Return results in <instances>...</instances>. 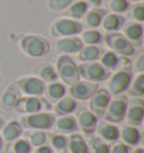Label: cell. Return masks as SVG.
Returning <instances> with one entry per match:
<instances>
[{
    "mask_svg": "<svg viewBox=\"0 0 144 153\" xmlns=\"http://www.w3.org/2000/svg\"><path fill=\"white\" fill-rule=\"evenodd\" d=\"M19 48L24 54L29 57H42L51 51V44L41 35L28 34L20 38Z\"/></svg>",
    "mask_w": 144,
    "mask_h": 153,
    "instance_id": "obj_1",
    "label": "cell"
},
{
    "mask_svg": "<svg viewBox=\"0 0 144 153\" xmlns=\"http://www.w3.org/2000/svg\"><path fill=\"white\" fill-rule=\"evenodd\" d=\"M52 108V104L43 96H22L16 102L14 109L18 114L27 115L39 111H50Z\"/></svg>",
    "mask_w": 144,
    "mask_h": 153,
    "instance_id": "obj_2",
    "label": "cell"
},
{
    "mask_svg": "<svg viewBox=\"0 0 144 153\" xmlns=\"http://www.w3.org/2000/svg\"><path fill=\"white\" fill-rule=\"evenodd\" d=\"M83 26L79 20L70 19L68 17H61L55 19L50 26V35L54 38L77 36L81 34Z\"/></svg>",
    "mask_w": 144,
    "mask_h": 153,
    "instance_id": "obj_3",
    "label": "cell"
},
{
    "mask_svg": "<svg viewBox=\"0 0 144 153\" xmlns=\"http://www.w3.org/2000/svg\"><path fill=\"white\" fill-rule=\"evenodd\" d=\"M55 70L58 76L62 80L63 85L72 86L80 80L78 65L69 55H60L55 62Z\"/></svg>",
    "mask_w": 144,
    "mask_h": 153,
    "instance_id": "obj_4",
    "label": "cell"
},
{
    "mask_svg": "<svg viewBox=\"0 0 144 153\" xmlns=\"http://www.w3.org/2000/svg\"><path fill=\"white\" fill-rule=\"evenodd\" d=\"M55 115L50 111H39L35 114L23 115L19 118V124L25 129L48 131L53 127Z\"/></svg>",
    "mask_w": 144,
    "mask_h": 153,
    "instance_id": "obj_5",
    "label": "cell"
},
{
    "mask_svg": "<svg viewBox=\"0 0 144 153\" xmlns=\"http://www.w3.org/2000/svg\"><path fill=\"white\" fill-rule=\"evenodd\" d=\"M102 39L111 52L126 57L134 55L135 46L122 33H107Z\"/></svg>",
    "mask_w": 144,
    "mask_h": 153,
    "instance_id": "obj_6",
    "label": "cell"
},
{
    "mask_svg": "<svg viewBox=\"0 0 144 153\" xmlns=\"http://www.w3.org/2000/svg\"><path fill=\"white\" fill-rule=\"evenodd\" d=\"M132 79H133L132 69L116 70L108 78V81H107V85H106V90L113 96L122 95L123 92L127 90Z\"/></svg>",
    "mask_w": 144,
    "mask_h": 153,
    "instance_id": "obj_7",
    "label": "cell"
},
{
    "mask_svg": "<svg viewBox=\"0 0 144 153\" xmlns=\"http://www.w3.org/2000/svg\"><path fill=\"white\" fill-rule=\"evenodd\" d=\"M78 71H79L80 78H82L83 80L97 82V83L107 80L111 74V71L105 69L100 63L97 62V61L81 62L78 65Z\"/></svg>",
    "mask_w": 144,
    "mask_h": 153,
    "instance_id": "obj_8",
    "label": "cell"
},
{
    "mask_svg": "<svg viewBox=\"0 0 144 153\" xmlns=\"http://www.w3.org/2000/svg\"><path fill=\"white\" fill-rule=\"evenodd\" d=\"M127 102H128V98L124 95H117L114 98H111L105 114L102 116L104 120L113 124L120 123L125 118Z\"/></svg>",
    "mask_w": 144,
    "mask_h": 153,
    "instance_id": "obj_9",
    "label": "cell"
},
{
    "mask_svg": "<svg viewBox=\"0 0 144 153\" xmlns=\"http://www.w3.org/2000/svg\"><path fill=\"white\" fill-rule=\"evenodd\" d=\"M22 95L25 96H44L46 83L35 76H20L16 80Z\"/></svg>",
    "mask_w": 144,
    "mask_h": 153,
    "instance_id": "obj_10",
    "label": "cell"
},
{
    "mask_svg": "<svg viewBox=\"0 0 144 153\" xmlns=\"http://www.w3.org/2000/svg\"><path fill=\"white\" fill-rule=\"evenodd\" d=\"M111 94L105 88H98L97 91L89 98L88 109L96 116L97 118H102L108 102L111 100Z\"/></svg>",
    "mask_w": 144,
    "mask_h": 153,
    "instance_id": "obj_11",
    "label": "cell"
},
{
    "mask_svg": "<svg viewBox=\"0 0 144 153\" xmlns=\"http://www.w3.org/2000/svg\"><path fill=\"white\" fill-rule=\"evenodd\" d=\"M144 117V101L141 97H134L128 100L125 113L126 122L132 126L142 124Z\"/></svg>",
    "mask_w": 144,
    "mask_h": 153,
    "instance_id": "obj_12",
    "label": "cell"
},
{
    "mask_svg": "<svg viewBox=\"0 0 144 153\" xmlns=\"http://www.w3.org/2000/svg\"><path fill=\"white\" fill-rule=\"evenodd\" d=\"M98 88L99 83L97 82L79 80L74 85L69 87V94L70 97L74 98L76 100H87L96 92Z\"/></svg>",
    "mask_w": 144,
    "mask_h": 153,
    "instance_id": "obj_13",
    "label": "cell"
},
{
    "mask_svg": "<svg viewBox=\"0 0 144 153\" xmlns=\"http://www.w3.org/2000/svg\"><path fill=\"white\" fill-rule=\"evenodd\" d=\"M74 117L77 120L78 127L82 133H85L86 135H91L95 133L98 118L88 108L82 107L80 109H78Z\"/></svg>",
    "mask_w": 144,
    "mask_h": 153,
    "instance_id": "obj_14",
    "label": "cell"
},
{
    "mask_svg": "<svg viewBox=\"0 0 144 153\" xmlns=\"http://www.w3.org/2000/svg\"><path fill=\"white\" fill-rule=\"evenodd\" d=\"M83 46L81 39L78 36L56 38L54 42V51L59 54H77Z\"/></svg>",
    "mask_w": 144,
    "mask_h": 153,
    "instance_id": "obj_15",
    "label": "cell"
},
{
    "mask_svg": "<svg viewBox=\"0 0 144 153\" xmlns=\"http://www.w3.org/2000/svg\"><path fill=\"white\" fill-rule=\"evenodd\" d=\"M22 97V92H20L18 86L16 85V82H11L10 85L7 86L5 91L2 92L1 98H0V107L1 109L5 111H10L14 110L15 105L17 100Z\"/></svg>",
    "mask_w": 144,
    "mask_h": 153,
    "instance_id": "obj_16",
    "label": "cell"
},
{
    "mask_svg": "<svg viewBox=\"0 0 144 153\" xmlns=\"http://www.w3.org/2000/svg\"><path fill=\"white\" fill-rule=\"evenodd\" d=\"M95 132L97 133V136H99L105 142H116L120 139V128L117 125L108 123L106 120H99L97 123Z\"/></svg>",
    "mask_w": 144,
    "mask_h": 153,
    "instance_id": "obj_17",
    "label": "cell"
},
{
    "mask_svg": "<svg viewBox=\"0 0 144 153\" xmlns=\"http://www.w3.org/2000/svg\"><path fill=\"white\" fill-rule=\"evenodd\" d=\"M123 35L133 45H141L143 39V26L137 22H125L123 27Z\"/></svg>",
    "mask_w": 144,
    "mask_h": 153,
    "instance_id": "obj_18",
    "label": "cell"
},
{
    "mask_svg": "<svg viewBox=\"0 0 144 153\" xmlns=\"http://www.w3.org/2000/svg\"><path fill=\"white\" fill-rule=\"evenodd\" d=\"M53 127L62 134L77 133L79 131L76 117L72 115H64V116L55 117Z\"/></svg>",
    "mask_w": 144,
    "mask_h": 153,
    "instance_id": "obj_19",
    "label": "cell"
},
{
    "mask_svg": "<svg viewBox=\"0 0 144 153\" xmlns=\"http://www.w3.org/2000/svg\"><path fill=\"white\" fill-rule=\"evenodd\" d=\"M23 127L19 124L18 120H10L8 123H6L4 125V127L0 129V136L2 141L5 142H13L15 140L19 139L20 136L23 135Z\"/></svg>",
    "mask_w": 144,
    "mask_h": 153,
    "instance_id": "obj_20",
    "label": "cell"
},
{
    "mask_svg": "<svg viewBox=\"0 0 144 153\" xmlns=\"http://www.w3.org/2000/svg\"><path fill=\"white\" fill-rule=\"evenodd\" d=\"M126 22L122 15L114 14V13H107L105 17L101 20V28L106 30L107 33H115L122 29L124 23Z\"/></svg>",
    "mask_w": 144,
    "mask_h": 153,
    "instance_id": "obj_21",
    "label": "cell"
},
{
    "mask_svg": "<svg viewBox=\"0 0 144 153\" xmlns=\"http://www.w3.org/2000/svg\"><path fill=\"white\" fill-rule=\"evenodd\" d=\"M107 14V10L104 8H91L90 10H88L86 15L83 16V24L82 26H85L89 29H96L98 28L101 24V20L105 17V15Z\"/></svg>",
    "mask_w": 144,
    "mask_h": 153,
    "instance_id": "obj_22",
    "label": "cell"
},
{
    "mask_svg": "<svg viewBox=\"0 0 144 153\" xmlns=\"http://www.w3.org/2000/svg\"><path fill=\"white\" fill-rule=\"evenodd\" d=\"M105 50L99 45H83L77 53L78 60L81 62H92L99 60Z\"/></svg>",
    "mask_w": 144,
    "mask_h": 153,
    "instance_id": "obj_23",
    "label": "cell"
},
{
    "mask_svg": "<svg viewBox=\"0 0 144 153\" xmlns=\"http://www.w3.org/2000/svg\"><path fill=\"white\" fill-rule=\"evenodd\" d=\"M67 94V89L65 86L61 83V82H51V83H46L45 87V91H44V95H45V99L48 101H50L51 104L52 102H56L58 100H60L61 98H63Z\"/></svg>",
    "mask_w": 144,
    "mask_h": 153,
    "instance_id": "obj_24",
    "label": "cell"
},
{
    "mask_svg": "<svg viewBox=\"0 0 144 153\" xmlns=\"http://www.w3.org/2000/svg\"><path fill=\"white\" fill-rule=\"evenodd\" d=\"M35 76L43 80L45 83H51V82L58 81L59 76L55 70V67L51 63H42L35 68Z\"/></svg>",
    "mask_w": 144,
    "mask_h": 153,
    "instance_id": "obj_25",
    "label": "cell"
},
{
    "mask_svg": "<svg viewBox=\"0 0 144 153\" xmlns=\"http://www.w3.org/2000/svg\"><path fill=\"white\" fill-rule=\"evenodd\" d=\"M68 150L70 153H90L85 137L78 133L68 135Z\"/></svg>",
    "mask_w": 144,
    "mask_h": 153,
    "instance_id": "obj_26",
    "label": "cell"
},
{
    "mask_svg": "<svg viewBox=\"0 0 144 153\" xmlns=\"http://www.w3.org/2000/svg\"><path fill=\"white\" fill-rule=\"evenodd\" d=\"M89 10V5L87 4L85 0H78L72 2L71 5L64 10V16L70 19L79 20L82 19L86 13Z\"/></svg>",
    "mask_w": 144,
    "mask_h": 153,
    "instance_id": "obj_27",
    "label": "cell"
},
{
    "mask_svg": "<svg viewBox=\"0 0 144 153\" xmlns=\"http://www.w3.org/2000/svg\"><path fill=\"white\" fill-rule=\"evenodd\" d=\"M78 102L72 97H63L58 100L54 105V113L58 116H64V115H71L77 109Z\"/></svg>",
    "mask_w": 144,
    "mask_h": 153,
    "instance_id": "obj_28",
    "label": "cell"
},
{
    "mask_svg": "<svg viewBox=\"0 0 144 153\" xmlns=\"http://www.w3.org/2000/svg\"><path fill=\"white\" fill-rule=\"evenodd\" d=\"M120 137L127 145H137L141 140V132L136 128V126H123L120 131Z\"/></svg>",
    "mask_w": 144,
    "mask_h": 153,
    "instance_id": "obj_29",
    "label": "cell"
},
{
    "mask_svg": "<svg viewBox=\"0 0 144 153\" xmlns=\"http://www.w3.org/2000/svg\"><path fill=\"white\" fill-rule=\"evenodd\" d=\"M120 56L111 51H105L99 59V63L108 71H116L120 68Z\"/></svg>",
    "mask_w": 144,
    "mask_h": 153,
    "instance_id": "obj_30",
    "label": "cell"
},
{
    "mask_svg": "<svg viewBox=\"0 0 144 153\" xmlns=\"http://www.w3.org/2000/svg\"><path fill=\"white\" fill-rule=\"evenodd\" d=\"M85 140L91 153H109L111 151V145L108 144V142H105L99 136H94L91 134L88 135V137Z\"/></svg>",
    "mask_w": 144,
    "mask_h": 153,
    "instance_id": "obj_31",
    "label": "cell"
},
{
    "mask_svg": "<svg viewBox=\"0 0 144 153\" xmlns=\"http://www.w3.org/2000/svg\"><path fill=\"white\" fill-rule=\"evenodd\" d=\"M32 145L26 139H17L13 142H8L5 146V153H30Z\"/></svg>",
    "mask_w": 144,
    "mask_h": 153,
    "instance_id": "obj_32",
    "label": "cell"
},
{
    "mask_svg": "<svg viewBox=\"0 0 144 153\" xmlns=\"http://www.w3.org/2000/svg\"><path fill=\"white\" fill-rule=\"evenodd\" d=\"M50 139L51 148L58 153H67L68 151V136L64 134L46 133Z\"/></svg>",
    "mask_w": 144,
    "mask_h": 153,
    "instance_id": "obj_33",
    "label": "cell"
},
{
    "mask_svg": "<svg viewBox=\"0 0 144 153\" xmlns=\"http://www.w3.org/2000/svg\"><path fill=\"white\" fill-rule=\"evenodd\" d=\"M27 141H28L32 146H41L45 144L48 140V135L45 133V131H39V129H27V132L23 133Z\"/></svg>",
    "mask_w": 144,
    "mask_h": 153,
    "instance_id": "obj_34",
    "label": "cell"
},
{
    "mask_svg": "<svg viewBox=\"0 0 144 153\" xmlns=\"http://www.w3.org/2000/svg\"><path fill=\"white\" fill-rule=\"evenodd\" d=\"M127 94L133 97H143L144 96V73H137L132 79L130 86L127 88Z\"/></svg>",
    "mask_w": 144,
    "mask_h": 153,
    "instance_id": "obj_35",
    "label": "cell"
},
{
    "mask_svg": "<svg viewBox=\"0 0 144 153\" xmlns=\"http://www.w3.org/2000/svg\"><path fill=\"white\" fill-rule=\"evenodd\" d=\"M80 39L83 45H98L102 42V34L97 29L82 30Z\"/></svg>",
    "mask_w": 144,
    "mask_h": 153,
    "instance_id": "obj_36",
    "label": "cell"
},
{
    "mask_svg": "<svg viewBox=\"0 0 144 153\" xmlns=\"http://www.w3.org/2000/svg\"><path fill=\"white\" fill-rule=\"evenodd\" d=\"M130 8V2L127 0H109L108 9L114 14H123Z\"/></svg>",
    "mask_w": 144,
    "mask_h": 153,
    "instance_id": "obj_37",
    "label": "cell"
},
{
    "mask_svg": "<svg viewBox=\"0 0 144 153\" xmlns=\"http://www.w3.org/2000/svg\"><path fill=\"white\" fill-rule=\"evenodd\" d=\"M74 0H48V8L51 11H55V13H60L65 10L71 5Z\"/></svg>",
    "mask_w": 144,
    "mask_h": 153,
    "instance_id": "obj_38",
    "label": "cell"
},
{
    "mask_svg": "<svg viewBox=\"0 0 144 153\" xmlns=\"http://www.w3.org/2000/svg\"><path fill=\"white\" fill-rule=\"evenodd\" d=\"M131 16L137 23H142L144 20V6L142 2H139L132 8Z\"/></svg>",
    "mask_w": 144,
    "mask_h": 153,
    "instance_id": "obj_39",
    "label": "cell"
},
{
    "mask_svg": "<svg viewBox=\"0 0 144 153\" xmlns=\"http://www.w3.org/2000/svg\"><path fill=\"white\" fill-rule=\"evenodd\" d=\"M109 153H132V150L130 145L125 144L124 142H118L111 146Z\"/></svg>",
    "mask_w": 144,
    "mask_h": 153,
    "instance_id": "obj_40",
    "label": "cell"
},
{
    "mask_svg": "<svg viewBox=\"0 0 144 153\" xmlns=\"http://www.w3.org/2000/svg\"><path fill=\"white\" fill-rule=\"evenodd\" d=\"M135 69L136 71L141 73V72H144V54H141L136 61H135Z\"/></svg>",
    "mask_w": 144,
    "mask_h": 153,
    "instance_id": "obj_41",
    "label": "cell"
},
{
    "mask_svg": "<svg viewBox=\"0 0 144 153\" xmlns=\"http://www.w3.org/2000/svg\"><path fill=\"white\" fill-rule=\"evenodd\" d=\"M33 153H53V149L50 145L43 144V145L37 146V148L35 149Z\"/></svg>",
    "mask_w": 144,
    "mask_h": 153,
    "instance_id": "obj_42",
    "label": "cell"
},
{
    "mask_svg": "<svg viewBox=\"0 0 144 153\" xmlns=\"http://www.w3.org/2000/svg\"><path fill=\"white\" fill-rule=\"evenodd\" d=\"M87 4L89 6H91L92 8H97V7H100L102 4V0H85Z\"/></svg>",
    "mask_w": 144,
    "mask_h": 153,
    "instance_id": "obj_43",
    "label": "cell"
},
{
    "mask_svg": "<svg viewBox=\"0 0 144 153\" xmlns=\"http://www.w3.org/2000/svg\"><path fill=\"white\" fill-rule=\"evenodd\" d=\"M132 153H144V150L142 148H136L132 150Z\"/></svg>",
    "mask_w": 144,
    "mask_h": 153,
    "instance_id": "obj_44",
    "label": "cell"
},
{
    "mask_svg": "<svg viewBox=\"0 0 144 153\" xmlns=\"http://www.w3.org/2000/svg\"><path fill=\"white\" fill-rule=\"evenodd\" d=\"M6 124V120H5V118L2 117V116H0V129L4 127V125Z\"/></svg>",
    "mask_w": 144,
    "mask_h": 153,
    "instance_id": "obj_45",
    "label": "cell"
},
{
    "mask_svg": "<svg viewBox=\"0 0 144 153\" xmlns=\"http://www.w3.org/2000/svg\"><path fill=\"white\" fill-rule=\"evenodd\" d=\"M2 145H4V141H2L1 136H0V151H1V149H2Z\"/></svg>",
    "mask_w": 144,
    "mask_h": 153,
    "instance_id": "obj_46",
    "label": "cell"
},
{
    "mask_svg": "<svg viewBox=\"0 0 144 153\" xmlns=\"http://www.w3.org/2000/svg\"><path fill=\"white\" fill-rule=\"evenodd\" d=\"M128 2H139V1H142V0H127Z\"/></svg>",
    "mask_w": 144,
    "mask_h": 153,
    "instance_id": "obj_47",
    "label": "cell"
},
{
    "mask_svg": "<svg viewBox=\"0 0 144 153\" xmlns=\"http://www.w3.org/2000/svg\"><path fill=\"white\" fill-rule=\"evenodd\" d=\"M0 83H1V74H0Z\"/></svg>",
    "mask_w": 144,
    "mask_h": 153,
    "instance_id": "obj_48",
    "label": "cell"
},
{
    "mask_svg": "<svg viewBox=\"0 0 144 153\" xmlns=\"http://www.w3.org/2000/svg\"><path fill=\"white\" fill-rule=\"evenodd\" d=\"M55 153H58V152H55Z\"/></svg>",
    "mask_w": 144,
    "mask_h": 153,
    "instance_id": "obj_49",
    "label": "cell"
}]
</instances>
